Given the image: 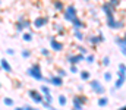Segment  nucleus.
Listing matches in <instances>:
<instances>
[{
	"mask_svg": "<svg viewBox=\"0 0 126 110\" xmlns=\"http://www.w3.org/2000/svg\"><path fill=\"white\" fill-rule=\"evenodd\" d=\"M106 104H107V98H101L98 101V106H106Z\"/></svg>",
	"mask_w": 126,
	"mask_h": 110,
	"instance_id": "14",
	"label": "nucleus"
},
{
	"mask_svg": "<svg viewBox=\"0 0 126 110\" xmlns=\"http://www.w3.org/2000/svg\"><path fill=\"white\" fill-rule=\"evenodd\" d=\"M41 91H43L44 94H50V90H48L47 87H43V88H41Z\"/></svg>",
	"mask_w": 126,
	"mask_h": 110,
	"instance_id": "16",
	"label": "nucleus"
},
{
	"mask_svg": "<svg viewBox=\"0 0 126 110\" xmlns=\"http://www.w3.org/2000/svg\"><path fill=\"white\" fill-rule=\"evenodd\" d=\"M50 46H51V48H53L54 51H60V50L63 48V46L60 44V43H57L54 38H51V40H50Z\"/></svg>",
	"mask_w": 126,
	"mask_h": 110,
	"instance_id": "6",
	"label": "nucleus"
},
{
	"mask_svg": "<svg viewBox=\"0 0 126 110\" xmlns=\"http://www.w3.org/2000/svg\"><path fill=\"white\" fill-rule=\"evenodd\" d=\"M41 53H43V56H47V54H48V50H46V48H43V50H41Z\"/></svg>",
	"mask_w": 126,
	"mask_h": 110,
	"instance_id": "18",
	"label": "nucleus"
},
{
	"mask_svg": "<svg viewBox=\"0 0 126 110\" xmlns=\"http://www.w3.org/2000/svg\"><path fill=\"white\" fill-rule=\"evenodd\" d=\"M0 69H1V66H0Z\"/></svg>",
	"mask_w": 126,
	"mask_h": 110,
	"instance_id": "21",
	"label": "nucleus"
},
{
	"mask_svg": "<svg viewBox=\"0 0 126 110\" xmlns=\"http://www.w3.org/2000/svg\"><path fill=\"white\" fill-rule=\"evenodd\" d=\"M48 82H51L53 85H56V87H59V85H62V78L60 76H51L50 79H47Z\"/></svg>",
	"mask_w": 126,
	"mask_h": 110,
	"instance_id": "7",
	"label": "nucleus"
},
{
	"mask_svg": "<svg viewBox=\"0 0 126 110\" xmlns=\"http://www.w3.org/2000/svg\"><path fill=\"white\" fill-rule=\"evenodd\" d=\"M0 87H1V84H0Z\"/></svg>",
	"mask_w": 126,
	"mask_h": 110,
	"instance_id": "22",
	"label": "nucleus"
},
{
	"mask_svg": "<svg viewBox=\"0 0 126 110\" xmlns=\"http://www.w3.org/2000/svg\"><path fill=\"white\" fill-rule=\"evenodd\" d=\"M82 59H84V57H82L81 54H79V56H72V57H70V63H72V65H76V63H78L79 60H82Z\"/></svg>",
	"mask_w": 126,
	"mask_h": 110,
	"instance_id": "10",
	"label": "nucleus"
},
{
	"mask_svg": "<svg viewBox=\"0 0 126 110\" xmlns=\"http://www.w3.org/2000/svg\"><path fill=\"white\" fill-rule=\"evenodd\" d=\"M0 66H1V69H3L4 72H12V66H10V63H9L6 59H1V60H0Z\"/></svg>",
	"mask_w": 126,
	"mask_h": 110,
	"instance_id": "5",
	"label": "nucleus"
},
{
	"mask_svg": "<svg viewBox=\"0 0 126 110\" xmlns=\"http://www.w3.org/2000/svg\"><path fill=\"white\" fill-rule=\"evenodd\" d=\"M30 97L32 98V101H35V103H43V95L38 91H35V90L30 91Z\"/></svg>",
	"mask_w": 126,
	"mask_h": 110,
	"instance_id": "3",
	"label": "nucleus"
},
{
	"mask_svg": "<svg viewBox=\"0 0 126 110\" xmlns=\"http://www.w3.org/2000/svg\"><path fill=\"white\" fill-rule=\"evenodd\" d=\"M3 103H4V106H7V107H12V106H13V100H12V98H4Z\"/></svg>",
	"mask_w": 126,
	"mask_h": 110,
	"instance_id": "12",
	"label": "nucleus"
},
{
	"mask_svg": "<svg viewBox=\"0 0 126 110\" xmlns=\"http://www.w3.org/2000/svg\"><path fill=\"white\" fill-rule=\"evenodd\" d=\"M47 22H48V18H37V19L34 21V27H35V28H41V27H44Z\"/></svg>",
	"mask_w": 126,
	"mask_h": 110,
	"instance_id": "4",
	"label": "nucleus"
},
{
	"mask_svg": "<svg viewBox=\"0 0 126 110\" xmlns=\"http://www.w3.org/2000/svg\"><path fill=\"white\" fill-rule=\"evenodd\" d=\"M64 18H66L67 21H70V22L76 18V10H75L73 6H67V9H66V12H64Z\"/></svg>",
	"mask_w": 126,
	"mask_h": 110,
	"instance_id": "2",
	"label": "nucleus"
},
{
	"mask_svg": "<svg viewBox=\"0 0 126 110\" xmlns=\"http://www.w3.org/2000/svg\"><path fill=\"white\" fill-rule=\"evenodd\" d=\"M59 104H60V106H66V98H64V95H60V97H59Z\"/></svg>",
	"mask_w": 126,
	"mask_h": 110,
	"instance_id": "13",
	"label": "nucleus"
},
{
	"mask_svg": "<svg viewBox=\"0 0 126 110\" xmlns=\"http://www.w3.org/2000/svg\"><path fill=\"white\" fill-rule=\"evenodd\" d=\"M22 38H24V41H31L32 40V34L31 32H24Z\"/></svg>",
	"mask_w": 126,
	"mask_h": 110,
	"instance_id": "11",
	"label": "nucleus"
},
{
	"mask_svg": "<svg viewBox=\"0 0 126 110\" xmlns=\"http://www.w3.org/2000/svg\"><path fill=\"white\" fill-rule=\"evenodd\" d=\"M22 56L24 57H30V51H22Z\"/></svg>",
	"mask_w": 126,
	"mask_h": 110,
	"instance_id": "19",
	"label": "nucleus"
},
{
	"mask_svg": "<svg viewBox=\"0 0 126 110\" xmlns=\"http://www.w3.org/2000/svg\"><path fill=\"white\" fill-rule=\"evenodd\" d=\"M91 87H93V90H95V91H97V93H100V94L104 91V88H103V87H100V82H97V81L91 82Z\"/></svg>",
	"mask_w": 126,
	"mask_h": 110,
	"instance_id": "8",
	"label": "nucleus"
},
{
	"mask_svg": "<svg viewBox=\"0 0 126 110\" xmlns=\"http://www.w3.org/2000/svg\"><path fill=\"white\" fill-rule=\"evenodd\" d=\"M81 78H82V79H88V78H90V73L88 72H82L81 73Z\"/></svg>",
	"mask_w": 126,
	"mask_h": 110,
	"instance_id": "15",
	"label": "nucleus"
},
{
	"mask_svg": "<svg viewBox=\"0 0 126 110\" xmlns=\"http://www.w3.org/2000/svg\"><path fill=\"white\" fill-rule=\"evenodd\" d=\"M27 73H28L31 78L37 79V81H41V79H43V75H41V68H40V65H37V63H34L31 68H28Z\"/></svg>",
	"mask_w": 126,
	"mask_h": 110,
	"instance_id": "1",
	"label": "nucleus"
},
{
	"mask_svg": "<svg viewBox=\"0 0 126 110\" xmlns=\"http://www.w3.org/2000/svg\"><path fill=\"white\" fill-rule=\"evenodd\" d=\"M7 54H15V50H12V48H7Z\"/></svg>",
	"mask_w": 126,
	"mask_h": 110,
	"instance_id": "20",
	"label": "nucleus"
},
{
	"mask_svg": "<svg viewBox=\"0 0 126 110\" xmlns=\"http://www.w3.org/2000/svg\"><path fill=\"white\" fill-rule=\"evenodd\" d=\"M54 6H56V9H60V10H62V9H63L62 3H59V1H56V4H54Z\"/></svg>",
	"mask_w": 126,
	"mask_h": 110,
	"instance_id": "17",
	"label": "nucleus"
},
{
	"mask_svg": "<svg viewBox=\"0 0 126 110\" xmlns=\"http://www.w3.org/2000/svg\"><path fill=\"white\" fill-rule=\"evenodd\" d=\"M82 103H84L82 98H73V106H75V109H81V107H82Z\"/></svg>",
	"mask_w": 126,
	"mask_h": 110,
	"instance_id": "9",
	"label": "nucleus"
}]
</instances>
